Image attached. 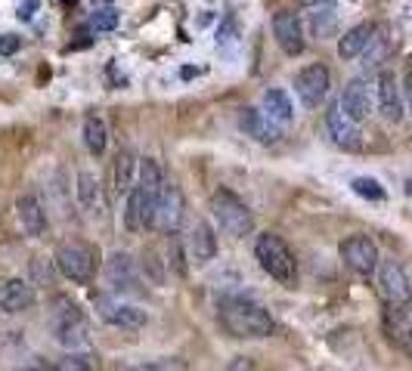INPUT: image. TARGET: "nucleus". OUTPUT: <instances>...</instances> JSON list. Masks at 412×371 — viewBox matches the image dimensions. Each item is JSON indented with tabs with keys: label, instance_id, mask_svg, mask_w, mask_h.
<instances>
[{
	"label": "nucleus",
	"instance_id": "1",
	"mask_svg": "<svg viewBox=\"0 0 412 371\" xmlns=\"http://www.w3.org/2000/svg\"><path fill=\"white\" fill-rule=\"evenodd\" d=\"M164 173L158 167V161L146 158L140 164V177L133 183L131 195H127V207H124V226L127 232H143V229H152V220H155V204L158 195L164 189Z\"/></svg>",
	"mask_w": 412,
	"mask_h": 371
},
{
	"label": "nucleus",
	"instance_id": "2",
	"mask_svg": "<svg viewBox=\"0 0 412 371\" xmlns=\"http://www.w3.org/2000/svg\"><path fill=\"white\" fill-rule=\"evenodd\" d=\"M217 319L224 325V331L230 337H239V340H254V337H267L273 334V319L270 313L261 306L257 300L251 297H242V294H230L217 303Z\"/></svg>",
	"mask_w": 412,
	"mask_h": 371
},
{
	"label": "nucleus",
	"instance_id": "3",
	"mask_svg": "<svg viewBox=\"0 0 412 371\" xmlns=\"http://www.w3.org/2000/svg\"><path fill=\"white\" fill-rule=\"evenodd\" d=\"M50 331H53V337H56V344H63L65 350H72V352L90 346L87 319H84L81 306L65 294H56L50 300Z\"/></svg>",
	"mask_w": 412,
	"mask_h": 371
},
{
	"label": "nucleus",
	"instance_id": "4",
	"mask_svg": "<svg viewBox=\"0 0 412 371\" xmlns=\"http://www.w3.org/2000/svg\"><path fill=\"white\" fill-rule=\"evenodd\" d=\"M254 257L261 263V269L267 272L270 278H276L279 284H292L298 269H294V257L288 251V245L279 238L276 232H263L257 235L254 241Z\"/></svg>",
	"mask_w": 412,
	"mask_h": 371
},
{
	"label": "nucleus",
	"instance_id": "5",
	"mask_svg": "<svg viewBox=\"0 0 412 371\" xmlns=\"http://www.w3.org/2000/svg\"><path fill=\"white\" fill-rule=\"evenodd\" d=\"M211 214H214V220L220 223V229H224L226 235H232V238H245V235L254 229V216H251L248 204H245L236 192L224 189V186L211 195Z\"/></svg>",
	"mask_w": 412,
	"mask_h": 371
},
{
	"label": "nucleus",
	"instance_id": "6",
	"mask_svg": "<svg viewBox=\"0 0 412 371\" xmlns=\"http://www.w3.org/2000/svg\"><path fill=\"white\" fill-rule=\"evenodd\" d=\"M53 263H56V269L69 282L90 284V278L96 272V254L87 245H81V241H63L56 247V254H53Z\"/></svg>",
	"mask_w": 412,
	"mask_h": 371
},
{
	"label": "nucleus",
	"instance_id": "7",
	"mask_svg": "<svg viewBox=\"0 0 412 371\" xmlns=\"http://www.w3.org/2000/svg\"><path fill=\"white\" fill-rule=\"evenodd\" d=\"M94 306L102 322H109L112 328H127V331L143 328L146 319H149L146 309H140L137 303H131L127 297H118V294H94Z\"/></svg>",
	"mask_w": 412,
	"mask_h": 371
},
{
	"label": "nucleus",
	"instance_id": "8",
	"mask_svg": "<svg viewBox=\"0 0 412 371\" xmlns=\"http://www.w3.org/2000/svg\"><path fill=\"white\" fill-rule=\"evenodd\" d=\"M106 282H109V288H112V294H118V297L143 294L137 266H133L131 254H124V251H112V254H109V260H106Z\"/></svg>",
	"mask_w": 412,
	"mask_h": 371
},
{
	"label": "nucleus",
	"instance_id": "9",
	"mask_svg": "<svg viewBox=\"0 0 412 371\" xmlns=\"http://www.w3.org/2000/svg\"><path fill=\"white\" fill-rule=\"evenodd\" d=\"M341 260L356 272V276H372L381 263L378 247H375V241L366 238V235H350V238H344L341 241Z\"/></svg>",
	"mask_w": 412,
	"mask_h": 371
},
{
	"label": "nucleus",
	"instance_id": "10",
	"mask_svg": "<svg viewBox=\"0 0 412 371\" xmlns=\"http://www.w3.org/2000/svg\"><path fill=\"white\" fill-rule=\"evenodd\" d=\"M329 87H332V78H329V68L325 65H307L298 71L294 78V93L298 99L307 105V109H316L325 96H329Z\"/></svg>",
	"mask_w": 412,
	"mask_h": 371
},
{
	"label": "nucleus",
	"instance_id": "11",
	"mask_svg": "<svg viewBox=\"0 0 412 371\" xmlns=\"http://www.w3.org/2000/svg\"><path fill=\"white\" fill-rule=\"evenodd\" d=\"M338 105H341V111L350 117V121H366L369 115H372L375 109V93H372V84H369L366 78H354L347 87H344L341 99H338Z\"/></svg>",
	"mask_w": 412,
	"mask_h": 371
},
{
	"label": "nucleus",
	"instance_id": "12",
	"mask_svg": "<svg viewBox=\"0 0 412 371\" xmlns=\"http://www.w3.org/2000/svg\"><path fill=\"white\" fill-rule=\"evenodd\" d=\"M378 294L384 303H412L409 278H406L400 263H393V260L378 263Z\"/></svg>",
	"mask_w": 412,
	"mask_h": 371
},
{
	"label": "nucleus",
	"instance_id": "13",
	"mask_svg": "<svg viewBox=\"0 0 412 371\" xmlns=\"http://www.w3.org/2000/svg\"><path fill=\"white\" fill-rule=\"evenodd\" d=\"M183 220V192L177 183H164L162 195H158V204H155V220H152V229L158 232H177Z\"/></svg>",
	"mask_w": 412,
	"mask_h": 371
},
{
	"label": "nucleus",
	"instance_id": "14",
	"mask_svg": "<svg viewBox=\"0 0 412 371\" xmlns=\"http://www.w3.org/2000/svg\"><path fill=\"white\" fill-rule=\"evenodd\" d=\"M325 127H329V136L338 148H344V152H360L362 148L360 127H356V121H350V117L344 115L341 105H332V109L325 111Z\"/></svg>",
	"mask_w": 412,
	"mask_h": 371
},
{
	"label": "nucleus",
	"instance_id": "15",
	"mask_svg": "<svg viewBox=\"0 0 412 371\" xmlns=\"http://www.w3.org/2000/svg\"><path fill=\"white\" fill-rule=\"evenodd\" d=\"M273 34H276V43H279L288 56L304 53V25H301L298 12H292V10L276 12L273 16Z\"/></svg>",
	"mask_w": 412,
	"mask_h": 371
},
{
	"label": "nucleus",
	"instance_id": "16",
	"mask_svg": "<svg viewBox=\"0 0 412 371\" xmlns=\"http://www.w3.org/2000/svg\"><path fill=\"white\" fill-rule=\"evenodd\" d=\"M186 257L195 266H208L217 257V235L208 223H195L186 235Z\"/></svg>",
	"mask_w": 412,
	"mask_h": 371
},
{
	"label": "nucleus",
	"instance_id": "17",
	"mask_svg": "<svg viewBox=\"0 0 412 371\" xmlns=\"http://www.w3.org/2000/svg\"><path fill=\"white\" fill-rule=\"evenodd\" d=\"M375 99H378V109L387 121L397 124L403 117V93H400L397 84V74L393 71H381L378 74V84H375Z\"/></svg>",
	"mask_w": 412,
	"mask_h": 371
},
{
	"label": "nucleus",
	"instance_id": "18",
	"mask_svg": "<svg viewBox=\"0 0 412 371\" xmlns=\"http://www.w3.org/2000/svg\"><path fill=\"white\" fill-rule=\"evenodd\" d=\"M38 294H34V284L25 282V278H10L3 288H0V309L7 315H19L25 309L34 306Z\"/></svg>",
	"mask_w": 412,
	"mask_h": 371
},
{
	"label": "nucleus",
	"instance_id": "19",
	"mask_svg": "<svg viewBox=\"0 0 412 371\" xmlns=\"http://www.w3.org/2000/svg\"><path fill=\"white\" fill-rule=\"evenodd\" d=\"M384 328L393 344L412 352V303H387L384 309Z\"/></svg>",
	"mask_w": 412,
	"mask_h": 371
},
{
	"label": "nucleus",
	"instance_id": "20",
	"mask_svg": "<svg viewBox=\"0 0 412 371\" xmlns=\"http://www.w3.org/2000/svg\"><path fill=\"white\" fill-rule=\"evenodd\" d=\"M239 127H242L248 136H254L257 142H263V146L279 142V136H282L279 124H273L267 115H263V109H254V105H248V109L239 111Z\"/></svg>",
	"mask_w": 412,
	"mask_h": 371
},
{
	"label": "nucleus",
	"instance_id": "21",
	"mask_svg": "<svg viewBox=\"0 0 412 371\" xmlns=\"http://www.w3.org/2000/svg\"><path fill=\"white\" fill-rule=\"evenodd\" d=\"M16 214H19V223H22V229H25L32 238H41V235L47 232V210H44V204H41V198L38 195H22L19 201H16Z\"/></svg>",
	"mask_w": 412,
	"mask_h": 371
},
{
	"label": "nucleus",
	"instance_id": "22",
	"mask_svg": "<svg viewBox=\"0 0 412 371\" xmlns=\"http://www.w3.org/2000/svg\"><path fill=\"white\" fill-rule=\"evenodd\" d=\"M375 37V25L362 22V25H354L350 31H344V37L338 41V56L341 59H356V56H362V49L369 47V41Z\"/></svg>",
	"mask_w": 412,
	"mask_h": 371
},
{
	"label": "nucleus",
	"instance_id": "23",
	"mask_svg": "<svg viewBox=\"0 0 412 371\" xmlns=\"http://www.w3.org/2000/svg\"><path fill=\"white\" fill-rule=\"evenodd\" d=\"M263 115L270 117L273 124H279V127H288L294 117V109H292V99H288L285 90H279V87H273V90L263 93Z\"/></svg>",
	"mask_w": 412,
	"mask_h": 371
},
{
	"label": "nucleus",
	"instance_id": "24",
	"mask_svg": "<svg viewBox=\"0 0 412 371\" xmlns=\"http://www.w3.org/2000/svg\"><path fill=\"white\" fill-rule=\"evenodd\" d=\"M106 142H109V130L106 121L100 115H87L84 117V146H87L90 155H102L106 152Z\"/></svg>",
	"mask_w": 412,
	"mask_h": 371
},
{
	"label": "nucleus",
	"instance_id": "25",
	"mask_svg": "<svg viewBox=\"0 0 412 371\" xmlns=\"http://www.w3.org/2000/svg\"><path fill=\"white\" fill-rule=\"evenodd\" d=\"M75 192H78V201H81V207L94 210V207H100V204H102L100 179H96L90 170H81V173H78V186H75Z\"/></svg>",
	"mask_w": 412,
	"mask_h": 371
},
{
	"label": "nucleus",
	"instance_id": "26",
	"mask_svg": "<svg viewBox=\"0 0 412 371\" xmlns=\"http://www.w3.org/2000/svg\"><path fill=\"white\" fill-rule=\"evenodd\" d=\"M133 167H137V161H133V152H118V158H115V192L118 195H131L133 189Z\"/></svg>",
	"mask_w": 412,
	"mask_h": 371
},
{
	"label": "nucleus",
	"instance_id": "27",
	"mask_svg": "<svg viewBox=\"0 0 412 371\" xmlns=\"http://www.w3.org/2000/svg\"><path fill=\"white\" fill-rule=\"evenodd\" d=\"M335 3H329V6H316V10L310 12V28H313V34L323 41V37H332L335 34Z\"/></svg>",
	"mask_w": 412,
	"mask_h": 371
},
{
	"label": "nucleus",
	"instance_id": "28",
	"mask_svg": "<svg viewBox=\"0 0 412 371\" xmlns=\"http://www.w3.org/2000/svg\"><path fill=\"white\" fill-rule=\"evenodd\" d=\"M350 189L360 198H366V201H384V189H381V183L372 177H356L354 183H350Z\"/></svg>",
	"mask_w": 412,
	"mask_h": 371
},
{
	"label": "nucleus",
	"instance_id": "29",
	"mask_svg": "<svg viewBox=\"0 0 412 371\" xmlns=\"http://www.w3.org/2000/svg\"><path fill=\"white\" fill-rule=\"evenodd\" d=\"M384 56H387V43H384V37L378 34V28H375V37L369 41V47L362 49V65H366V68H378Z\"/></svg>",
	"mask_w": 412,
	"mask_h": 371
},
{
	"label": "nucleus",
	"instance_id": "30",
	"mask_svg": "<svg viewBox=\"0 0 412 371\" xmlns=\"http://www.w3.org/2000/svg\"><path fill=\"white\" fill-rule=\"evenodd\" d=\"M90 28H96V31H115V28H118V12H115L112 6H102V10H96L94 16H90Z\"/></svg>",
	"mask_w": 412,
	"mask_h": 371
},
{
	"label": "nucleus",
	"instance_id": "31",
	"mask_svg": "<svg viewBox=\"0 0 412 371\" xmlns=\"http://www.w3.org/2000/svg\"><path fill=\"white\" fill-rule=\"evenodd\" d=\"M32 276H34V284H53V269L47 263V257H34L32 260Z\"/></svg>",
	"mask_w": 412,
	"mask_h": 371
},
{
	"label": "nucleus",
	"instance_id": "32",
	"mask_svg": "<svg viewBox=\"0 0 412 371\" xmlns=\"http://www.w3.org/2000/svg\"><path fill=\"white\" fill-rule=\"evenodd\" d=\"M56 371H94V365H90L84 356H78V352H69L65 359H59Z\"/></svg>",
	"mask_w": 412,
	"mask_h": 371
},
{
	"label": "nucleus",
	"instance_id": "33",
	"mask_svg": "<svg viewBox=\"0 0 412 371\" xmlns=\"http://www.w3.org/2000/svg\"><path fill=\"white\" fill-rule=\"evenodd\" d=\"M236 41H239V37H236V22L226 16L224 25H220V31H217V47H232Z\"/></svg>",
	"mask_w": 412,
	"mask_h": 371
},
{
	"label": "nucleus",
	"instance_id": "34",
	"mask_svg": "<svg viewBox=\"0 0 412 371\" xmlns=\"http://www.w3.org/2000/svg\"><path fill=\"white\" fill-rule=\"evenodd\" d=\"M133 371H183V365L177 359H162V362H149V365H137Z\"/></svg>",
	"mask_w": 412,
	"mask_h": 371
},
{
	"label": "nucleus",
	"instance_id": "35",
	"mask_svg": "<svg viewBox=\"0 0 412 371\" xmlns=\"http://www.w3.org/2000/svg\"><path fill=\"white\" fill-rule=\"evenodd\" d=\"M22 47V37L16 34H0V56H13Z\"/></svg>",
	"mask_w": 412,
	"mask_h": 371
},
{
	"label": "nucleus",
	"instance_id": "36",
	"mask_svg": "<svg viewBox=\"0 0 412 371\" xmlns=\"http://www.w3.org/2000/svg\"><path fill=\"white\" fill-rule=\"evenodd\" d=\"M34 12H38V0H19V12H16V16H19L22 22L34 19Z\"/></svg>",
	"mask_w": 412,
	"mask_h": 371
},
{
	"label": "nucleus",
	"instance_id": "37",
	"mask_svg": "<svg viewBox=\"0 0 412 371\" xmlns=\"http://www.w3.org/2000/svg\"><path fill=\"white\" fill-rule=\"evenodd\" d=\"M304 6H310V10H316V6H329V3H335V0H301Z\"/></svg>",
	"mask_w": 412,
	"mask_h": 371
},
{
	"label": "nucleus",
	"instance_id": "38",
	"mask_svg": "<svg viewBox=\"0 0 412 371\" xmlns=\"http://www.w3.org/2000/svg\"><path fill=\"white\" fill-rule=\"evenodd\" d=\"M406 93H409V105H412V65L406 68Z\"/></svg>",
	"mask_w": 412,
	"mask_h": 371
},
{
	"label": "nucleus",
	"instance_id": "39",
	"mask_svg": "<svg viewBox=\"0 0 412 371\" xmlns=\"http://www.w3.org/2000/svg\"><path fill=\"white\" fill-rule=\"evenodd\" d=\"M59 3H63V6H69V10H75V6H78V0H59Z\"/></svg>",
	"mask_w": 412,
	"mask_h": 371
},
{
	"label": "nucleus",
	"instance_id": "40",
	"mask_svg": "<svg viewBox=\"0 0 412 371\" xmlns=\"http://www.w3.org/2000/svg\"><path fill=\"white\" fill-rule=\"evenodd\" d=\"M406 195L412 198V179H409V183H406Z\"/></svg>",
	"mask_w": 412,
	"mask_h": 371
},
{
	"label": "nucleus",
	"instance_id": "41",
	"mask_svg": "<svg viewBox=\"0 0 412 371\" xmlns=\"http://www.w3.org/2000/svg\"><path fill=\"white\" fill-rule=\"evenodd\" d=\"M22 371H44V368H22Z\"/></svg>",
	"mask_w": 412,
	"mask_h": 371
}]
</instances>
